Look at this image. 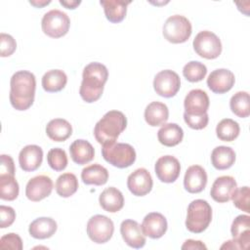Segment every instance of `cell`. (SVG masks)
<instances>
[{
    "instance_id": "obj_43",
    "label": "cell",
    "mask_w": 250,
    "mask_h": 250,
    "mask_svg": "<svg viewBox=\"0 0 250 250\" xmlns=\"http://www.w3.org/2000/svg\"><path fill=\"white\" fill-rule=\"evenodd\" d=\"M15 164L14 160L10 155L1 154V164H0V175H12L15 176Z\"/></svg>"
},
{
    "instance_id": "obj_33",
    "label": "cell",
    "mask_w": 250,
    "mask_h": 250,
    "mask_svg": "<svg viewBox=\"0 0 250 250\" xmlns=\"http://www.w3.org/2000/svg\"><path fill=\"white\" fill-rule=\"evenodd\" d=\"M239 132H240L239 124L230 118L222 119L216 127L217 137L224 142L234 141L238 137Z\"/></svg>"
},
{
    "instance_id": "obj_42",
    "label": "cell",
    "mask_w": 250,
    "mask_h": 250,
    "mask_svg": "<svg viewBox=\"0 0 250 250\" xmlns=\"http://www.w3.org/2000/svg\"><path fill=\"white\" fill-rule=\"evenodd\" d=\"M16 219V212L10 206H0V228L5 229L10 227Z\"/></svg>"
},
{
    "instance_id": "obj_25",
    "label": "cell",
    "mask_w": 250,
    "mask_h": 250,
    "mask_svg": "<svg viewBox=\"0 0 250 250\" xmlns=\"http://www.w3.org/2000/svg\"><path fill=\"white\" fill-rule=\"evenodd\" d=\"M169 118V109L167 105L160 102L148 104L145 109L146 122L152 127L160 126L166 123Z\"/></svg>"
},
{
    "instance_id": "obj_38",
    "label": "cell",
    "mask_w": 250,
    "mask_h": 250,
    "mask_svg": "<svg viewBox=\"0 0 250 250\" xmlns=\"http://www.w3.org/2000/svg\"><path fill=\"white\" fill-rule=\"evenodd\" d=\"M231 199L233 201L234 206L241 210L244 211L245 213H249L250 212V208H249V200H250V189L247 186L245 187H241L239 188H236V189L234 190Z\"/></svg>"
},
{
    "instance_id": "obj_20",
    "label": "cell",
    "mask_w": 250,
    "mask_h": 250,
    "mask_svg": "<svg viewBox=\"0 0 250 250\" xmlns=\"http://www.w3.org/2000/svg\"><path fill=\"white\" fill-rule=\"evenodd\" d=\"M43 160V150L39 146H25L19 154V163L25 172H32L38 169Z\"/></svg>"
},
{
    "instance_id": "obj_19",
    "label": "cell",
    "mask_w": 250,
    "mask_h": 250,
    "mask_svg": "<svg viewBox=\"0 0 250 250\" xmlns=\"http://www.w3.org/2000/svg\"><path fill=\"white\" fill-rule=\"evenodd\" d=\"M207 185V174L200 165L189 166L184 177V187L190 193L201 192Z\"/></svg>"
},
{
    "instance_id": "obj_32",
    "label": "cell",
    "mask_w": 250,
    "mask_h": 250,
    "mask_svg": "<svg viewBox=\"0 0 250 250\" xmlns=\"http://www.w3.org/2000/svg\"><path fill=\"white\" fill-rule=\"evenodd\" d=\"M56 191L62 197H69L78 189V180L72 173H63L57 179Z\"/></svg>"
},
{
    "instance_id": "obj_7",
    "label": "cell",
    "mask_w": 250,
    "mask_h": 250,
    "mask_svg": "<svg viewBox=\"0 0 250 250\" xmlns=\"http://www.w3.org/2000/svg\"><path fill=\"white\" fill-rule=\"evenodd\" d=\"M70 20L68 16L60 10H51L47 12L41 21L43 32L52 38L64 36L69 29Z\"/></svg>"
},
{
    "instance_id": "obj_21",
    "label": "cell",
    "mask_w": 250,
    "mask_h": 250,
    "mask_svg": "<svg viewBox=\"0 0 250 250\" xmlns=\"http://www.w3.org/2000/svg\"><path fill=\"white\" fill-rule=\"evenodd\" d=\"M230 232L239 249H247L250 242V217L248 215L237 216L231 224Z\"/></svg>"
},
{
    "instance_id": "obj_15",
    "label": "cell",
    "mask_w": 250,
    "mask_h": 250,
    "mask_svg": "<svg viewBox=\"0 0 250 250\" xmlns=\"http://www.w3.org/2000/svg\"><path fill=\"white\" fill-rule=\"evenodd\" d=\"M234 74L227 68L213 70L207 78L208 88L216 94H225L234 85Z\"/></svg>"
},
{
    "instance_id": "obj_17",
    "label": "cell",
    "mask_w": 250,
    "mask_h": 250,
    "mask_svg": "<svg viewBox=\"0 0 250 250\" xmlns=\"http://www.w3.org/2000/svg\"><path fill=\"white\" fill-rule=\"evenodd\" d=\"M237 188L236 181L231 176L218 177L211 188V197L219 203H225L231 199L234 190Z\"/></svg>"
},
{
    "instance_id": "obj_1",
    "label": "cell",
    "mask_w": 250,
    "mask_h": 250,
    "mask_svg": "<svg viewBox=\"0 0 250 250\" xmlns=\"http://www.w3.org/2000/svg\"><path fill=\"white\" fill-rule=\"evenodd\" d=\"M10 103L17 110L28 109L33 102L36 89V79L33 73L20 70L13 74L10 81Z\"/></svg>"
},
{
    "instance_id": "obj_44",
    "label": "cell",
    "mask_w": 250,
    "mask_h": 250,
    "mask_svg": "<svg viewBox=\"0 0 250 250\" xmlns=\"http://www.w3.org/2000/svg\"><path fill=\"white\" fill-rule=\"evenodd\" d=\"M182 249H207L206 245L200 241V240H193V239H188L185 241V243L182 245Z\"/></svg>"
},
{
    "instance_id": "obj_47",
    "label": "cell",
    "mask_w": 250,
    "mask_h": 250,
    "mask_svg": "<svg viewBox=\"0 0 250 250\" xmlns=\"http://www.w3.org/2000/svg\"><path fill=\"white\" fill-rule=\"evenodd\" d=\"M29 3L33 6H35L36 8H41L45 5H48L51 3V1H29Z\"/></svg>"
},
{
    "instance_id": "obj_35",
    "label": "cell",
    "mask_w": 250,
    "mask_h": 250,
    "mask_svg": "<svg viewBox=\"0 0 250 250\" xmlns=\"http://www.w3.org/2000/svg\"><path fill=\"white\" fill-rule=\"evenodd\" d=\"M20 188L15 176L0 175V198L12 201L19 195Z\"/></svg>"
},
{
    "instance_id": "obj_12",
    "label": "cell",
    "mask_w": 250,
    "mask_h": 250,
    "mask_svg": "<svg viewBox=\"0 0 250 250\" xmlns=\"http://www.w3.org/2000/svg\"><path fill=\"white\" fill-rule=\"evenodd\" d=\"M53 190V181L50 177L39 175L30 179L25 187L26 197L33 201L38 202L51 194Z\"/></svg>"
},
{
    "instance_id": "obj_23",
    "label": "cell",
    "mask_w": 250,
    "mask_h": 250,
    "mask_svg": "<svg viewBox=\"0 0 250 250\" xmlns=\"http://www.w3.org/2000/svg\"><path fill=\"white\" fill-rule=\"evenodd\" d=\"M70 157L78 165H84L92 161L95 155L93 146L86 140H75L69 146Z\"/></svg>"
},
{
    "instance_id": "obj_39",
    "label": "cell",
    "mask_w": 250,
    "mask_h": 250,
    "mask_svg": "<svg viewBox=\"0 0 250 250\" xmlns=\"http://www.w3.org/2000/svg\"><path fill=\"white\" fill-rule=\"evenodd\" d=\"M0 247L2 249H13V250H21L22 249V240L19 234L10 232L3 235L0 239Z\"/></svg>"
},
{
    "instance_id": "obj_40",
    "label": "cell",
    "mask_w": 250,
    "mask_h": 250,
    "mask_svg": "<svg viewBox=\"0 0 250 250\" xmlns=\"http://www.w3.org/2000/svg\"><path fill=\"white\" fill-rule=\"evenodd\" d=\"M0 56L1 57H9L11 56L17 49V43L13 36L10 34L2 32L0 34Z\"/></svg>"
},
{
    "instance_id": "obj_37",
    "label": "cell",
    "mask_w": 250,
    "mask_h": 250,
    "mask_svg": "<svg viewBox=\"0 0 250 250\" xmlns=\"http://www.w3.org/2000/svg\"><path fill=\"white\" fill-rule=\"evenodd\" d=\"M47 162L55 171H62L66 168L68 160L65 151L60 147L51 148L47 153Z\"/></svg>"
},
{
    "instance_id": "obj_34",
    "label": "cell",
    "mask_w": 250,
    "mask_h": 250,
    "mask_svg": "<svg viewBox=\"0 0 250 250\" xmlns=\"http://www.w3.org/2000/svg\"><path fill=\"white\" fill-rule=\"evenodd\" d=\"M229 106L231 111L238 117L245 118L250 114V101L249 94L245 91H239L235 93L229 101Z\"/></svg>"
},
{
    "instance_id": "obj_3",
    "label": "cell",
    "mask_w": 250,
    "mask_h": 250,
    "mask_svg": "<svg viewBox=\"0 0 250 250\" xmlns=\"http://www.w3.org/2000/svg\"><path fill=\"white\" fill-rule=\"evenodd\" d=\"M126 126L127 118L123 112L109 110L95 125V139L102 146L116 142V139L125 130Z\"/></svg>"
},
{
    "instance_id": "obj_11",
    "label": "cell",
    "mask_w": 250,
    "mask_h": 250,
    "mask_svg": "<svg viewBox=\"0 0 250 250\" xmlns=\"http://www.w3.org/2000/svg\"><path fill=\"white\" fill-rule=\"evenodd\" d=\"M155 174L163 183H174L181 172L179 160L172 155H164L157 159L154 166Z\"/></svg>"
},
{
    "instance_id": "obj_22",
    "label": "cell",
    "mask_w": 250,
    "mask_h": 250,
    "mask_svg": "<svg viewBox=\"0 0 250 250\" xmlns=\"http://www.w3.org/2000/svg\"><path fill=\"white\" fill-rule=\"evenodd\" d=\"M101 207L109 213H116L124 206V197L122 192L114 187L106 188L99 196Z\"/></svg>"
},
{
    "instance_id": "obj_28",
    "label": "cell",
    "mask_w": 250,
    "mask_h": 250,
    "mask_svg": "<svg viewBox=\"0 0 250 250\" xmlns=\"http://www.w3.org/2000/svg\"><path fill=\"white\" fill-rule=\"evenodd\" d=\"M131 1L120 0H102L100 4L104 7L105 18L112 23L122 21L126 16L127 6Z\"/></svg>"
},
{
    "instance_id": "obj_13",
    "label": "cell",
    "mask_w": 250,
    "mask_h": 250,
    "mask_svg": "<svg viewBox=\"0 0 250 250\" xmlns=\"http://www.w3.org/2000/svg\"><path fill=\"white\" fill-rule=\"evenodd\" d=\"M210 101L205 91L193 89L188 93L184 101L185 112L188 115H203L207 113Z\"/></svg>"
},
{
    "instance_id": "obj_46",
    "label": "cell",
    "mask_w": 250,
    "mask_h": 250,
    "mask_svg": "<svg viewBox=\"0 0 250 250\" xmlns=\"http://www.w3.org/2000/svg\"><path fill=\"white\" fill-rule=\"evenodd\" d=\"M221 249H239V246L237 245V243L233 239H231V240L226 241L221 246Z\"/></svg>"
},
{
    "instance_id": "obj_5",
    "label": "cell",
    "mask_w": 250,
    "mask_h": 250,
    "mask_svg": "<svg viewBox=\"0 0 250 250\" xmlns=\"http://www.w3.org/2000/svg\"><path fill=\"white\" fill-rule=\"evenodd\" d=\"M102 155L104 159L117 168H127L136 160V151L129 144L109 143L103 145Z\"/></svg>"
},
{
    "instance_id": "obj_30",
    "label": "cell",
    "mask_w": 250,
    "mask_h": 250,
    "mask_svg": "<svg viewBox=\"0 0 250 250\" xmlns=\"http://www.w3.org/2000/svg\"><path fill=\"white\" fill-rule=\"evenodd\" d=\"M81 179L86 185L103 186L108 180V171L104 166L95 163L83 168Z\"/></svg>"
},
{
    "instance_id": "obj_6",
    "label": "cell",
    "mask_w": 250,
    "mask_h": 250,
    "mask_svg": "<svg viewBox=\"0 0 250 250\" xmlns=\"http://www.w3.org/2000/svg\"><path fill=\"white\" fill-rule=\"evenodd\" d=\"M191 30L190 21L181 15L169 17L162 28L164 38L173 44H180L188 41L191 35Z\"/></svg>"
},
{
    "instance_id": "obj_8",
    "label": "cell",
    "mask_w": 250,
    "mask_h": 250,
    "mask_svg": "<svg viewBox=\"0 0 250 250\" xmlns=\"http://www.w3.org/2000/svg\"><path fill=\"white\" fill-rule=\"evenodd\" d=\"M195 53L207 60L218 58L222 53L220 38L212 31L203 30L196 34L192 42Z\"/></svg>"
},
{
    "instance_id": "obj_18",
    "label": "cell",
    "mask_w": 250,
    "mask_h": 250,
    "mask_svg": "<svg viewBox=\"0 0 250 250\" xmlns=\"http://www.w3.org/2000/svg\"><path fill=\"white\" fill-rule=\"evenodd\" d=\"M141 227L146 236L157 239L165 234L167 230V220L162 214L151 212L144 218Z\"/></svg>"
},
{
    "instance_id": "obj_36",
    "label": "cell",
    "mask_w": 250,
    "mask_h": 250,
    "mask_svg": "<svg viewBox=\"0 0 250 250\" xmlns=\"http://www.w3.org/2000/svg\"><path fill=\"white\" fill-rule=\"evenodd\" d=\"M207 73V67L200 62L191 61L188 62L183 68V74L185 78L189 82L201 81Z\"/></svg>"
},
{
    "instance_id": "obj_45",
    "label": "cell",
    "mask_w": 250,
    "mask_h": 250,
    "mask_svg": "<svg viewBox=\"0 0 250 250\" xmlns=\"http://www.w3.org/2000/svg\"><path fill=\"white\" fill-rule=\"evenodd\" d=\"M81 3V1H75V0H60V4L64 6L66 9H75L77 6H79Z\"/></svg>"
},
{
    "instance_id": "obj_16",
    "label": "cell",
    "mask_w": 250,
    "mask_h": 250,
    "mask_svg": "<svg viewBox=\"0 0 250 250\" xmlns=\"http://www.w3.org/2000/svg\"><path fill=\"white\" fill-rule=\"evenodd\" d=\"M120 233L125 243L132 248H142L146 242L142 227L134 220H124L120 225Z\"/></svg>"
},
{
    "instance_id": "obj_41",
    "label": "cell",
    "mask_w": 250,
    "mask_h": 250,
    "mask_svg": "<svg viewBox=\"0 0 250 250\" xmlns=\"http://www.w3.org/2000/svg\"><path fill=\"white\" fill-rule=\"evenodd\" d=\"M184 120L189 128L194 130H201L207 126L209 117L207 113L203 115H188L184 113Z\"/></svg>"
},
{
    "instance_id": "obj_10",
    "label": "cell",
    "mask_w": 250,
    "mask_h": 250,
    "mask_svg": "<svg viewBox=\"0 0 250 250\" xmlns=\"http://www.w3.org/2000/svg\"><path fill=\"white\" fill-rule=\"evenodd\" d=\"M181 87L180 76L171 69L159 71L153 80V88L156 94L164 98L174 97Z\"/></svg>"
},
{
    "instance_id": "obj_26",
    "label": "cell",
    "mask_w": 250,
    "mask_h": 250,
    "mask_svg": "<svg viewBox=\"0 0 250 250\" xmlns=\"http://www.w3.org/2000/svg\"><path fill=\"white\" fill-rule=\"evenodd\" d=\"M157 138L161 145L165 146H175L184 138V131L176 123H165L157 132Z\"/></svg>"
},
{
    "instance_id": "obj_9",
    "label": "cell",
    "mask_w": 250,
    "mask_h": 250,
    "mask_svg": "<svg viewBox=\"0 0 250 250\" xmlns=\"http://www.w3.org/2000/svg\"><path fill=\"white\" fill-rule=\"evenodd\" d=\"M87 234L89 238L98 244L107 242L114 231L113 222L106 216L95 215L87 223Z\"/></svg>"
},
{
    "instance_id": "obj_31",
    "label": "cell",
    "mask_w": 250,
    "mask_h": 250,
    "mask_svg": "<svg viewBox=\"0 0 250 250\" xmlns=\"http://www.w3.org/2000/svg\"><path fill=\"white\" fill-rule=\"evenodd\" d=\"M67 83V76L63 70L51 69L42 77V87L46 92L56 93L62 91Z\"/></svg>"
},
{
    "instance_id": "obj_14",
    "label": "cell",
    "mask_w": 250,
    "mask_h": 250,
    "mask_svg": "<svg viewBox=\"0 0 250 250\" xmlns=\"http://www.w3.org/2000/svg\"><path fill=\"white\" fill-rule=\"evenodd\" d=\"M151 175L146 168H138L128 176L127 187L136 196H144L152 188Z\"/></svg>"
},
{
    "instance_id": "obj_4",
    "label": "cell",
    "mask_w": 250,
    "mask_h": 250,
    "mask_svg": "<svg viewBox=\"0 0 250 250\" xmlns=\"http://www.w3.org/2000/svg\"><path fill=\"white\" fill-rule=\"evenodd\" d=\"M212 221V208L206 200L195 199L189 203L187 211L186 227L193 233L204 231Z\"/></svg>"
},
{
    "instance_id": "obj_27",
    "label": "cell",
    "mask_w": 250,
    "mask_h": 250,
    "mask_svg": "<svg viewBox=\"0 0 250 250\" xmlns=\"http://www.w3.org/2000/svg\"><path fill=\"white\" fill-rule=\"evenodd\" d=\"M46 134L54 142H63L71 136L72 127L67 120L55 118L47 124Z\"/></svg>"
},
{
    "instance_id": "obj_29",
    "label": "cell",
    "mask_w": 250,
    "mask_h": 250,
    "mask_svg": "<svg viewBox=\"0 0 250 250\" xmlns=\"http://www.w3.org/2000/svg\"><path fill=\"white\" fill-rule=\"evenodd\" d=\"M235 161V152L229 146H216L211 153V162L217 170H226L230 168Z\"/></svg>"
},
{
    "instance_id": "obj_2",
    "label": "cell",
    "mask_w": 250,
    "mask_h": 250,
    "mask_svg": "<svg viewBox=\"0 0 250 250\" xmlns=\"http://www.w3.org/2000/svg\"><path fill=\"white\" fill-rule=\"evenodd\" d=\"M107 77L108 70L104 64L97 62L87 64L83 69L82 82L79 89L82 100L89 104L98 101L104 92Z\"/></svg>"
},
{
    "instance_id": "obj_24",
    "label": "cell",
    "mask_w": 250,
    "mask_h": 250,
    "mask_svg": "<svg viewBox=\"0 0 250 250\" xmlns=\"http://www.w3.org/2000/svg\"><path fill=\"white\" fill-rule=\"evenodd\" d=\"M57 228V223L54 219L40 217L31 222L28 228V232L33 238L46 239L55 234Z\"/></svg>"
}]
</instances>
